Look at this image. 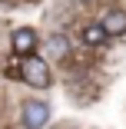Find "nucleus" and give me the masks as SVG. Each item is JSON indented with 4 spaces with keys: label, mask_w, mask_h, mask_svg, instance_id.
<instances>
[{
    "label": "nucleus",
    "mask_w": 126,
    "mask_h": 129,
    "mask_svg": "<svg viewBox=\"0 0 126 129\" xmlns=\"http://www.w3.org/2000/svg\"><path fill=\"white\" fill-rule=\"evenodd\" d=\"M37 50V33L33 30H13V53L17 56H27Z\"/></svg>",
    "instance_id": "obj_4"
},
{
    "label": "nucleus",
    "mask_w": 126,
    "mask_h": 129,
    "mask_svg": "<svg viewBox=\"0 0 126 129\" xmlns=\"http://www.w3.org/2000/svg\"><path fill=\"white\" fill-rule=\"evenodd\" d=\"M20 73H23V80L33 89H46L50 86V66H46L43 56H33V53L20 56Z\"/></svg>",
    "instance_id": "obj_1"
},
{
    "label": "nucleus",
    "mask_w": 126,
    "mask_h": 129,
    "mask_svg": "<svg viewBox=\"0 0 126 129\" xmlns=\"http://www.w3.org/2000/svg\"><path fill=\"white\" fill-rule=\"evenodd\" d=\"M20 119H23L27 129H40V126H46V119H50V106H46V103H27L23 113H20Z\"/></svg>",
    "instance_id": "obj_2"
},
{
    "label": "nucleus",
    "mask_w": 126,
    "mask_h": 129,
    "mask_svg": "<svg viewBox=\"0 0 126 129\" xmlns=\"http://www.w3.org/2000/svg\"><path fill=\"white\" fill-rule=\"evenodd\" d=\"M99 30L106 37H123L126 33V13L123 10H106L103 20H99Z\"/></svg>",
    "instance_id": "obj_3"
},
{
    "label": "nucleus",
    "mask_w": 126,
    "mask_h": 129,
    "mask_svg": "<svg viewBox=\"0 0 126 129\" xmlns=\"http://www.w3.org/2000/svg\"><path fill=\"white\" fill-rule=\"evenodd\" d=\"M83 43H90V46L106 43V33L99 30V23H93V27H86V30H83Z\"/></svg>",
    "instance_id": "obj_6"
},
{
    "label": "nucleus",
    "mask_w": 126,
    "mask_h": 129,
    "mask_svg": "<svg viewBox=\"0 0 126 129\" xmlns=\"http://www.w3.org/2000/svg\"><path fill=\"white\" fill-rule=\"evenodd\" d=\"M46 50H50V56H66L70 53V40L66 37H50V43H46Z\"/></svg>",
    "instance_id": "obj_5"
}]
</instances>
